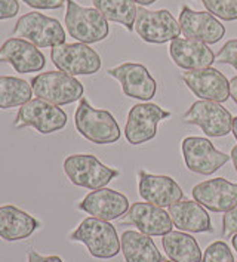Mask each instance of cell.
<instances>
[{"label": "cell", "mask_w": 237, "mask_h": 262, "mask_svg": "<svg viewBox=\"0 0 237 262\" xmlns=\"http://www.w3.org/2000/svg\"><path fill=\"white\" fill-rule=\"evenodd\" d=\"M31 84L19 77L0 76V110H11L23 107L31 101Z\"/></svg>", "instance_id": "cell-27"}, {"label": "cell", "mask_w": 237, "mask_h": 262, "mask_svg": "<svg viewBox=\"0 0 237 262\" xmlns=\"http://www.w3.org/2000/svg\"><path fill=\"white\" fill-rule=\"evenodd\" d=\"M67 124V114L55 104L36 98L19 107L14 120L15 129L34 127L39 134L49 135L64 129Z\"/></svg>", "instance_id": "cell-7"}, {"label": "cell", "mask_w": 237, "mask_h": 262, "mask_svg": "<svg viewBox=\"0 0 237 262\" xmlns=\"http://www.w3.org/2000/svg\"><path fill=\"white\" fill-rule=\"evenodd\" d=\"M74 126L84 139L98 144H114L120 139L122 130L110 111L94 108L86 98L79 101L74 113Z\"/></svg>", "instance_id": "cell-1"}, {"label": "cell", "mask_w": 237, "mask_h": 262, "mask_svg": "<svg viewBox=\"0 0 237 262\" xmlns=\"http://www.w3.org/2000/svg\"><path fill=\"white\" fill-rule=\"evenodd\" d=\"M77 207L94 218L113 221L123 216L131 206L125 194L104 187L86 194V197L77 205Z\"/></svg>", "instance_id": "cell-17"}, {"label": "cell", "mask_w": 237, "mask_h": 262, "mask_svg": "<svg viewBox=\"0 0 237 262\" xmlns=\"http://www.w3.org/2000/svg\"><path fill=\"white\" fill-rule=\"evenodd\" d=\"M107 73L120 83L122 91L127 98L147 102L153 99L157 92V82L150 74L148 69L142 64L123 62L114 69H110Z\"/></svg>", "instance_id": "cell-13"}, {"label": "cell", "mask_w": 237, "mask_h": 262, "mask_svg": "<svg viewBox=\"0 0 237 262\" xmlns=\"http://www.w3.org/2000/svg\"><path fill=\"white\" fill-rule=\"evenodd\" d=\"M51 61L59 71L74 77L95 74L102 66L97 51L80 41L54 46L51 51Z\"/></svg>", "instance_id": "cell-8"}, {"label": "cell", "mask_w": 237, "mask_h": 262, "mask_svg": "<svg viewBox=\"0 0 237 262\" xmlns=\"http://www.w3.org/2000/svg\"><path fill=\"white\" fill-rule=\"evenodd\" d=\"M67 2L66 27L73 39L80 43H98L105 40L110 34V26L104 15L95 8H84L74 0Z\"/></svg>", "instance_id": "cell-4"}, {"label": "cell", "mask_w": 237, "mask_h": 262, "mask_svg": "<svg viewBox=\"0 0 237 262\" xmlns=\"http://www.w3.org/2000/svg\"><path fill=\"white\" fill-rule=\"evenodd\" d=\"M208 12L224 21L237 19V0H202Z\"/></svg>", "instance_id": "cell-28"}, {"label": "cell", "mask_w": 237, "mask_h": 262, "mask_svg": "<svg viewBox=\"0 0 237 262\" xmlns=\"http://www.w3.org/2000/svg\"><path fill=\"white\" fill-rule=\"evenodd\" d=\"M182 122L199 126L210 138H221L231 132L233 116L220 102L200 99L184 113Z\"/></svg>", "instance_id": "cell-9"}, {"label": "cell", "mask_w": 237, "mask_h": 262, "mask_svg": "<svg viewBox=\"0 0 237 262\" xmlns=\"http://www.w3.org/2000/svg\"><path fill=\"white\" fill-rule=\"evenodd\" d=\"M230 98L237 104V76L230 80Z\"/></svg>", "instance_id": "cell-35"}, {"label": "cell", "mask_w": 237, "mask_h": 262, "mask_svg": "<svg viewBox=\"0 0 237 262\" xmlns=\"http://www.w3.org/2000/svg\"><path fill=\"white\" fill-rule=\"evenodd\" d=\"M231 132L234 135V138L237 141V117H233V127H231Z\"/></svg>", "instance_id": "cell-38"}, {"label": "cell", "mask_w": 237, "mask_h": 262, "mask_svg": "<svg viewBox=\"0 0 237 262\" xmlns=\"http://www.w3.org/2000/svg\"><path fill=\"white\" fill-rule=\"evenodd\" d=\"M12 36L28 40L39 49L64 45L67 39L66 31L58 19L39 12H28L19 16Z\"/></svg>", "instance_id": "cell-6"}, {"label": "cell", "mask_w": 237, "mask_h": 262, "mask_svg": "<svg viewBox=\"0 0 237 262\" xmlns=\"http://www.w3.org/2000/svg\"><path fill=\"white\" fill-rule=\"evenodd\" d=\"M138 178V191L147 203L159 207H169L182 200L184 197V191L180 184L170 177L152 175L145 170H140Z\"/></svg>", "instance_id": "cell-19"}, {"label": "cell", "mask_w": 237, "mask_h": 262, "mask_svg": "<svg viewBox=\"0 0 237 262\" xmlns=\"http://www.w3.org/2000/svg\"><path fill=\"white\" fill-rule=\"evenodd\" d=\"M181 148L187 169L199 175H212L230 160L228 154L217 150L209 139L202 137H187Z\"/></svg>", "instance_id": "cell-12"}, {"label": "cell", "mask_w": 237, "mask_h": 262, "mask_svg": "<svg viewBox=\"0 0 237 262\" xmlns=\"http://www.w3.org/2000/svg\"><path fill=\"white\" fill-rule=\"evenodd\" d=\"M193 199L210 212H228L237 206V184L213 178L193 187Z\"/></svg>", "instance_id": "cell-18"}, {"label": "cell", "mask_w": 237, "mask_h": 262, "mask_svg": "<svg viewBox=\"0 0 237 262\" xmlns=\"http://www.w3.org/2000/svg\"><path fill=\"white\" fill-rule=\"evenodd\" d=\"M19 12L18 0H0V21L11 19Z\"/></svg>", "instance_id": "cell-33"}, {"label": "cell", "mask_w": 237, "mask_h": 262, "mask_svg": "<svg viewBox=\"0 0 237 262\" xmlns=\"http://www.w3.org/2000/svg\"><path fill=\"white\" fill-rule=\"evenodd\" d=\"M215 62L228 64V66L234 67L237 71V39H231L224 45L215 56Z\"/></svg>", "instance_id": "cell-30"}, {"label": "cell", "mask_w": 237, "mask_h": 262, "mask_svg": "<svg viewBox=\"0 0 237 262\" xmlns=\"http://www.w3.org/2000/svg\"><path fill=\"white\" fill-rule=\"evenodd\" d=\"M40 227V222L30 213L12 205L0 206V238L5 242L26 240Z\"/></svg>", "instance_id": "cell-23"}, {"label": "cell", "mask_w": 237, "mask_h": 262, "mask_svg": "<svg viewBox=\"0 0 237 262\" xmlns=\"http://www.w3.org/2000/svg\"><path fill=\"white\" fill-rule=\"evenodd\" d=\"M181 80L195 94L205 101L225 102L230 98V82L217 69H202L182 73Z\"/></svg>", "instance_id": "cell-14"}, {"label": "cell", "mask_w": 237, "mask_h": 262, "mask_svg": "<svg viewBox=\"0 0 237 262\" xmlns=\"http://www.w3.org/2000/svg\"><path fill=\"white\" fill-rule=\"evenodd\" d=\"M202 262H234L233 252L225 242H213L206 248Z\"/></svg>", "instance_id": "cell-29"}, {"label": "cell", "mask_w": 237, "mask_h": 262, "mask_svg": "<svg viewBox=\"0 0 237 262\" xmlns=\"http://www.w3.org/2000/svg\"><path fill=\"white\" fill-rule=\"evenodd\" d=\"M178 23L184 37L203 41L206 45L218 43L225 34V28L217 16L205 11H193L187 5L181 8Z\"/></svg>", "instance_id": "cell-16"}, {"label": "cell", "mask_w": 237, "mask_h": 262, "mask_svg": "<svg viewBox=\"0 0 237 262\" xmlns=\"http://www.w3.org/2000/svg\"><path fill=\"white\" fill-rule=\"evenodd\" d=\"M27 6L40 11H55L62 8L66 0H23Z\"/></svg>", "instance_id": "cell-32"}, {"label": "cell", "mask_w": 237, "mask_h": 262, "mask_svg": "<svg viewBox=\"0 0 237 262\" xmlns=\"http://www.w3.org/2000/svg\"><path fill=\"white\" fill-rule=\"evenodd\" d=\"M134 2L145 8V6H150V5H153L154 2H157V0H134Z\"/></svg>", "instance_id": "cell-37"}, {"label": "cell", "mask_w": 237, "mask_h": 262, "mask_svg": "<svg viewBox=\"0 0 237 262\" xmlns=\"http://www.w3.org/2000/svg\"><path fill=\"white\" fill-rule=\"evenodd\" d=\"M160 262H174V261H170V259H167V261H165V259H162Z\"/></svg>", "instance_id": "cell-40"}, {"label": "cell", "mask_w": 237, "mask_h": 262, "mask_svg": "<svg viewBox=\"0 0 237 262\" xmlns=\"http://www.w3.org/2000/svg\"><path fill=\"white\" fill-rule=\"evenodd\" d=\"M120 248L126 262H160L163 259L153 238L141 231H125L120 237Z\"/></svg>", "instance_id": "cell-24"}, {"label": "cell", "mask_w": 237, "mask_h": 262, "mask_svg": "<svg viewBox=\"0 0 237 262\" xmlns=\"http://www.w3.org/2000/svg\"><path fill=\"white\" fill-rule=\"evenodd\" d=\"M62 167L73 185L88 190L104 188L120 175L119 170L101 163L94 154H71Z\"/></svg>", "instance_id": "cell-5"}, {"label": "cell", "mask_w": 237, "mask_h": 262, "mask_svg": "<svg viewBox=\"0 0 237 262\" xmlns=\"http://www.w3.org/2000/svg\"><path fill=\"white\" fill-rule=\"evenodd\" d=\"M27 262H64L59 256L51 255V256H43L40 253H37L36 250H30L28 252V261Z\"/></svg>", "instance_id": "cell-34"}, {"label": "cell", "mask_w": 237, "mask_h": 262, "mask_svg": "<svg viewBox=\"0 0 237 262\" xmlns=\"http://www.w3.org/2000/svg\"><path fill=\"white\" fill-rule=\"evenodd\" d=\"M30 84L36 97L58 107L80 101L84 94L82 82L59 70L39 73L30 80Z\"/></svg>", "instance_id": "cell-3"}, {"label": "cell", "mask_w": 237, "mask_h": 262, "mask_svg": "<svg viewBox=\"0 0 237 262\" xmlns=\"http://www.w3.org/2000/svg\"><path fill=\"white\" fill-rule=\"evenodd\" d=\"M71 242L83 243L88 252L97 259H110L120 252V238L110 221L94 216L84 218L70 234Z\"/></svg>", "instance_id": "cell-2"}, {"label": "cell", "mask_w": 237, "mask_h": 262, "mask_svg": "<svg viewBox=\"0 0 237 262\" xmlns=\"http://www.w3.org/2000/svg\"><path fill=\"white\" fill-rule=\"evenodd\" d=\"M230 159H231L233 166H234V169H236V172H237V145H234V147H233L231 154H230Z\"/></svg>", "instance_id": "cell-36"}, {"label": "cell", "mask_w": 237, "mask_h": 262, "mask_svg": "<svg viewBox=\"0 0 237 262\" xmlns=\"http://www.w3.org/2000/svg\"><path fill=\"white\" fill-rule=\"evenodd\" d=\"M237 233V206L225 212L223 216V237Z\"/></svg>", "instance_id": "cell-31"}, {"label": "cell", "mask_w": 237, "mask_h": 262, "mask_svg": "<svg viewBox=\"0 0 237 262\" xmlns=\"http://www.w3.org/2000/svg\"><path fill=\"white\" fill-rule=\"evenodd\" d=\"M0 62L9 64L19 74L39 73L46 67V56L28 40L11 37L0 46Z\"/></svg>", "instance_id": "cell-15"}, {"label": "cell", "mask_w": 237, "mask_h": 262, "mask_svg": "<svg viewBox=\"0 0 237 262\" xmlns=\"http://www.w3.org/2000/svg\"><path fill=\"white\" fill-rule=\"evenodd\" d=\"M169 216L180 231L184 233H210L209 213L200 203L193 200H180L169 206Z\"/></svg>", "instance_id": "cell-22"}, {"label": "cell", "mask_w": 237, "mask_h": 262, "mask_svg": "<svg viewBox=\"0 0 237 262\" xmlns=\"http://www.w3.org/2000/svg\"><path fill=\"white\" fill-rule=\"evenodd\" d=\"M231 245H233V248H234V250L237 252V233L236 234H233V238H231Z\"/></svg>", "instance_id": "cell-39"}, {"label": "cell", "mask_w": 237, "mask_h": 262, "mask_svg": "<svg viewBox=\"0 0 237 262\" xmlns=\"http://www.w3.org/2000/svg\"><path fill=\"white\" fill-rule=\"evenodd\" d=\"M135 31L141 39L152 45H162L180 37V23L166 9L150 11L144 6L138 8Z\"/></svg>", "instance_id": "cell-11"}, {"label": "cell", "mask_w": 237, "mask_h": 262, "mask_svg": "<svg viewBox=\"0 0 237 262\" xmlns=\"http://www.w3.org/2000/svg\"><path fill=\"white\" fill-rule=\"evenodd\" d=\"M127 220L141 233L147 235H163L172 231L174 222L163 207L147 202H137L127 210Z\"/></svg>", "instance_id": "cell-21"}, {"label": "cell", "mask_w": 237, "mask_h": 262, "mask_svg": "<svg viewBox=\"0 0 237 262\" xmlns=\"http://www.w3.org/2000/svg\"><path fill=\"white\" fill-rule=\"evenodd\" d=\"M162 245L174 262H202L203 253L193 235L184 231H170L163 235Z\"/></svg>", "instance_id": "cell-25"}, {"label": "cell", "mask_w": 237, "mask_h": 262, "mask_svg": "<svg viewBox=\"0 0 237 262\" xmlns=\"http://www.w3.org/2000/svg\"><path fill=\"white\" fill-rule=\"evenodd\" d=\"M170 117V111L163 110L153 102H142L134 105L125 126V137L131 145H141L157 135V126L162 120Z\"/></svg>", "instance_id": "cell-10"}, {"label": "cell", "mask_w": 237, "mask_h": 262, "mask_svg": "<svg viewBox=\"0 0 237 262\" xmlns=\"http://www.w3.org/2000/svg\"><path fill=\"white\" fill-rule=\"evenodd\" d=\"M95 9L107 18V21L122 24L127 31H134L138 8L134 0H92Z\"/></svg>", "instance_id": "cell-26"}, {"label": "cell", "mask_w": 237, "mask_h": 262, "mask_svg": "<svg viewBox=\"0 0 237 262\" xmlns=\"http://www.w3.org/2000/svg\"><path fill=\"white\" fill-rule=\"evenodd\" d=\"M169 55L177 67L187 71L208 69L215 62V54L206 43L187 37L170 41Z\"/></svg>", "instance_id": "cell-20"}]
</instances>
